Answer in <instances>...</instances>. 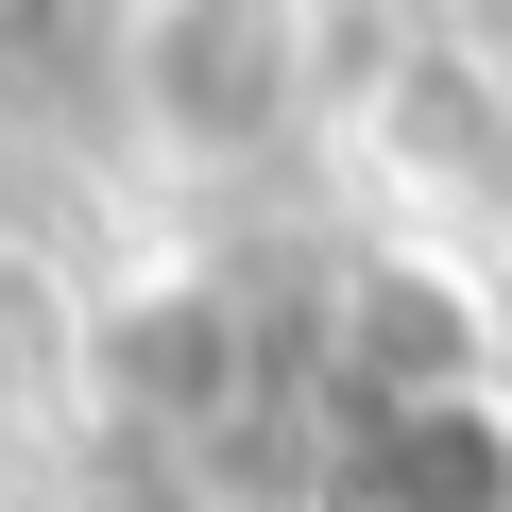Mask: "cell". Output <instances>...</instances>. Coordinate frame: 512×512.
<instances>
[{
	"instance_id": "cell-3",
	"label": "cell",
	"mask_w": 512,
	"mask_h": 512,
	"mask_svg": "<svg viewBox=\"0 0 512 512\" xmlns=\"http://www.w3.org/2000/svg\"><path fill=\"white\" fill-rule=\"evenodd\" d=\"M69 52H86V0H0V103L35 69H69Z\"/></svg>"
},
{
	"instance_id": "cell-2",
	"label": "cell",
	"mask_w": 512,
	"mask_h": 512,
	"mask_svg": "<svg viewBox=\"0 0 512 512\" xmlns=\"http://www.w3.org/2000/svg\"><path fill=\"white\" fill-rule=\"evenodd\" d=\"M342 393L410 410V393H478V308L444 274H359L342 291Z\"/></svg>"
},
{
	"instance_id": "cell-1",
	"label": "cell",
	"mask_w": 512,
	"mask_h": 512,
	"mask_svg": "<svg viewBox=\"0 0 512 512\" xmlns=\"http://www.w3.org/2000/svg\"><path fill=\"white\" fill-rule=\"evenodd\" d=\"M342 512H512V410L478 393H410L342 427Z\"/></svg>"
}]
</instances>
